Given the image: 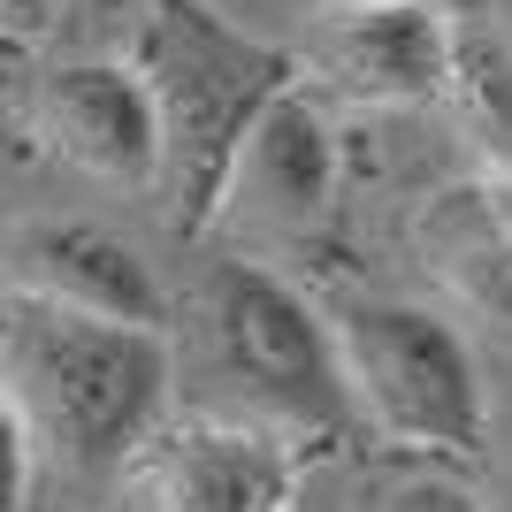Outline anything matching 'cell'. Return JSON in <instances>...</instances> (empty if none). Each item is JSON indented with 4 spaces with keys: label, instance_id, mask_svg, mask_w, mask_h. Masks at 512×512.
Listing matches in <instances>:
<instances>
[{
    "label": "cell",
    "instance_id": "obj_1",
    "mask_svg": "<svg viewBox=\"0 0 512 512\" xmlns=\"http://www.w3.org/2000/svg\"><path fill=\"white\" fill-rule=\"evenodd\" d=\"M169 337L146 321H107L23 291L0 321V383L16 398L31 451L69 474H115L169 413Z\"/></svg>",
    "mask_w": 512,
    "mask_h": 512
},
{
    "label": "cell",
    "instance_id": "obj_2",
    "mask_svg": "<svg viewBox=\"0 0 512 512\" xmlns=\"http://www.w3.org/2000/svg\"><path fill=\"white\" fill-rule=\"evenodd\" d=\"M130 69L153 92L161 115V184L169 192V222L199 237L222 214L230 192V161L253 130L260 100L299 77V62L283 46L237 31L207 8V0H130Z\"/></svg>",
    "mask_w": 512,
    "mask_h": 512
},
{
    "label": "cell",
    "instance_id": "obj_3",
    "mask_svg": "<svg viewBox=\"0 0 512 512\" xmlns=\"http://www.w3.org/2000/svg\"><path fill=\"white\" fill-rule=\"evenodd\" d=\"M352 421H367L383 444L413 459L474 467L490 451V406L474 344L421 299H344L329 321Z\"/></svg>",
    "mask_w": 512,
    "mask_h": 512
},
{
    "label": "cell",
    "instance_id": "obj_4",
    "mask_svg": "<svg viewBox=\"0 0 512 512\" xmlns=\"http://www.w3.org/2000/svg\"><path fill=\"white\" fill-rule=\"evenodd\" d=\"M199 321H207L214 367L260 413H276L291 428H321V436L352 421V390H344L329 321L276 268H260V260H214L207 291H199Z\"/></svg>",
    "mask_w": 512,
    "mask_h": 512
},
{
    "label": "cell",
    "instance_id": "obj_5",
    "mask_svg": "<svg viewBox=\"0 0 512 512\" xmlns=\"http://www.w3.org/2000/svg\"><path fill=\"white\" fill-rule=\"evenodd\" d=\"M299 451L260 421H192L138 444V512H299Z\"/></svg>",
    "mask_w": 512,
    "mask_h": 512
},
{
    "label": "cell",
    "instance_id": "obj_6",
    "mask_svg": "<svg viewBox=\"0 0 512 512\" xmlns=\"http://www.w3.org/2000/svg\"><path fill=\"white\" fill-rule=\"evenodd\" d=\"M39 138L62 153L69 169L123 184V192H153L161 184V115L153 92L138 85V69L123 54H85V62H54L39 77Z\"/></svg>",
    "mask_w": 512,
    "mask_h": 512
},
{
    "label": "cell",
    "instance_id": "obj_7",
    "mask_svg": "<svg viewBox=\"0 0 512 512\" xmlns=\"http://www.w3.org/2000/svg\"><path fill=\"white\" fill-rule=\"evenodd\" d=\"M306 62L360 107H428L444 100L451 16L428 0H329Z\"/></svg>",
    "mask_w": 512,
    "mask_h": 512
},
{
    "label": "cell",
    "instance_id": "obj_8",
    "mask_svg": "<svg viewBox=\"0 0 512 512\" xmlns=\"http://www.w3.org/2000/svg\"><path fill=\"white\" fill-rule=\"evenodd\" d=\"M8 276H16V291H31V299L85 306V314H107V321H146V329L169 321L153 260L138 253L123 230L85 222V214L16 222V230H8Z\"/></svg>",
    "mask_w": 512,
    "mask_h": 512
},
{
    "label": "cell",
    "instance_id": "obj_9",
    "mask_svg": "<svg viewBox=\"0 0 512 512\" xmlns=\"http://www.w3.org/2000/svg\"><path fill=\"white\" fill-rule=\"evenodd\" d=\"M337 199V138L321 123V107L306 100V85H276L260 100L253 130L230 161V192L222 207H245L253 222H276V230H306L321 222Z\"/></svg>",
    "mask_w": 512,
    "mask_h": 512
},
{
    "label": "cell",
    "instance_id": "obj_10",
    "mask_svg": "<svg viewBox=\"0 0 512 512\" xmlns=\"http://www.w3.org/2000/svg\"><path fill=\"white\" fill-rule=\"evenodd\" d=\"M444 100L459 107V123L482 138V153L497 169H512V54L490 23H451Z\"/></svg>",
    "mask_w": 512,
    "mask_h": 512
},
{
    "label": "cell",
    "instance_id": "obj_11",
    "mask_svg": "<svg viewBox=\"0 0 512 512\" xmlns=\"http://www.w3.org/2000/svg\"><path fill=\"white\" fill-rule=\"evenodd\" d=\"M31 428H23L16 398H8V383H0V512H23V497H31Z\"/></svg>",
    "mask_w": 512,
    "mask_h": 512
},
{
    "label": "cell",
    "instance_id": "obj_12",
    "mask_svg": "<svg viewBox=\"0 0 512 512\" xmlns=\"http://www.w3.org/2000/svg\"><path fill=\"white\" fill-rule=\"evenodd\" d=\"M383 512H490L467 482H451V474H406L398 490L383 497Z\"/></svg>",
    "mask_w": 512,
    "mask_h": 512
},
{
    "label": "cell",
    "instance_id": "obj_13",
    "mask_svg": "<svg viewBox=\"0 0 512 512\" xmlns=\"http://www.w3.org/2000/svg\"><path fill=\"white\" fill-rule=\"evenodd\" d=\"M54 16H62V0H0V31L8 39H39Z\"/></svg>",
    "mask_w": 512,
    "mask_h": 512
},
{
    "label": "cell",
    "instance_id": "obj_14",
    "mask_svg": "<svg viewBox=\"0 0 512 512\" xmlns=\"http://www.w3.org/2000/svg\"><path fill=\"white\" fill-rule=\"evenodd\" d=\"M490 31L505 39V54H512V0H497V16H490Z\"/></svg>",
    "mask_w": 512,
    "mask_h": 512
},
{
    "label": "cell",
    "instance_id": "obj_15",
    "mask_svg": "<svg viewBox=\"0 0 512 512\" xmlns=\"http://www.w3.org/2000/svg\"><path fill=\"white\" fill-rule=\"evenodd\" d=\"M497 184H505V207H512V169H497Z\"/></svg>",
    "mask_w": 512,
    "mask_h": 512
},
{
    "label": "cell",
    "instance_id": "obj_16",
    "mask_svg": "<svg viewBox=\"0 0 512 512\" xmlns=\"http://www.w3.org/2000/svg\"><path fill=\"white\" fill-rule=\"evenodd\" d=\"M505 451H512V436H505Z\"/></svg>",
    "mask_w": 512,
    "mask_h": 512
}]
</instances>
